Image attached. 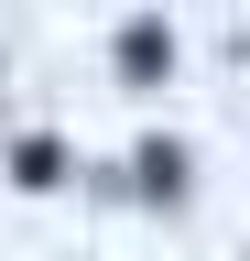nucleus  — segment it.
Masks as SVG:
<instances>
[{
  "label": "nucleus",
  "instance_id": "nucleus-1",
  "mask_svg": "<svg viewBox=\"0 0 250 261\" xmlns=\"http://www.w3.org/2000/svg\"><path fill=\"white\" fill-rule=\"evenodd\" d=\"M163 65H174V33H163V22H120V76H131V87H152Z\"/></svg>",
  "mask_w": 250,
  "mask_h": 261
},
{
  "label": "nucleus",
  "instance_id": "nucleus-2",
  "mask_svg": "<svg viewBox=\"0 0 250 261\" xmlns=\"http://www.w3.org/2000/svg\"><path fill=\"white\" fill-rule=\"evenodd\" d=\"M66 174V142H11V185H54Z\"/></svg>",
  "mask_w": 250,
  "mask_h": 261
},
{
  "label": "nucleus",
  "instance_id": "nucleus-3",
  "mask_svg": "<svg viewBox=\"0 0 250 261\" xmlns=\"http://www.w3.org/2000/svg\"><path fill=\"white\" fill-rule=\"evenodd\" d=\"M142 185L174 196V185H185V152H174V142H142Z\"/></svg>",
  "mask_w": 250,
  "mask_h": 261
}]
</instances>
